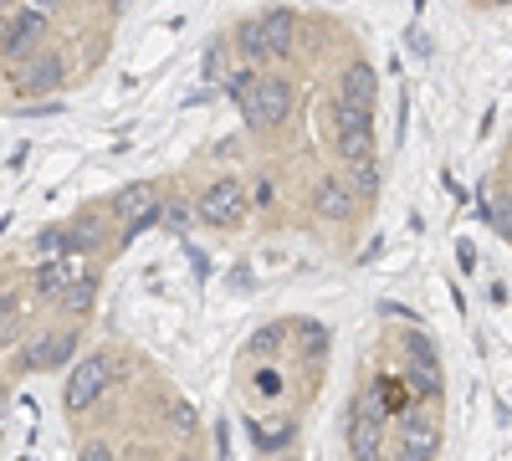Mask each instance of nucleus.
<instances>
[{
    "mask_svg": "<svg viewBox=\"0 0 512 461\" xmlns=\"http://www.w3.org/2000/svg\"><path fill=\"white\" fill-rule=\"evenodd\" d=\"M349 451L354 461H384V395L364 390L349 410Z\"/></svg>",
    "mask_w": 512,
    "mask_h": 461,
    "instance_id": "1",
    "label": "nucleus"
},
{
    "mask_svg": "<svg viewBox=\"0 0 512 461\" xmlns=\"http://www.w3.org/2000/svg\"><path fill=\"white\" fill-rule=\"evenodd\" d=\"M333 149L344 164H374V113L338 103L333 108Z\"/></svg>",
    "mask_w": 512,
    "mask_h": 461,
    "instance_id": "2",
    "label": "nucleus"
},
{
    "mask_svg": "<svg viewBox=\"0 0 512 461\" xmlns=\"http://www.w3.org/2000/svg\"><path fill=\"white\" fill-rule=\"evenodd\" d=\"M246 185L231 175V180H216L200 200H195V216H200V226H216V231H231V226H241L246 221Z\"/></svg>",
    "mask_w": 512,
    "mask_h": 461,
    "instance_id": "3",
    "label": "nucleus"
},
{
    "mask_svg": "<svg viewBox=\"0 0 512 461\" xmlns=\"http://www.w3.org/2000/svg\"><path fill=\"white\" fill-rule=\"evenodd\" d=\"M251 129H282L287 113H292V82L287 77H256L251 98L241 103Z\"/></svg>",
    "mask_w": 512,
    "mask_h": 461,
    "instance_id": "4",
    "label": "nucleus"
},
{
    "mask_svg": "<svg viewBox=\"0 0 512 461\" xmlns=\"http://www.w3.org/2000/svg\"><path fill=\"white\" fill-rule=\"evenodd\" d=\"M108 380H113V359L108 354H88V359H77L72 364V374H67V390H62V405L72 410V415H82L103 390H108Z\"/></svg>",
    "mask_w": 512,
    "mask_h": 461,
    "instance_id": "5",
    "label": "nucleus"
},
{
    "mask_svg": "<svg viewBox=\"0 0 512 461\" xmlns=\"http://www.w3.org/2000/svg\"><path fill=\"white\" fill-rule=\"evenodd\" d=\"M436 446H441V431H436V421L425 415L420 405L415 410H405V421H400V451H395V461H431L436 456Z\"/></svg>",
    "mask_w": 512,
    "mask_h": 461,
    "instance_id": "6",
    "label": "nucleus"
},
{
    "mask_svg": "<svg viewBox=\"0 0 512 461\" xmlns=\"http://www.w3.org/2000/svg\"><path fill=\"white\" fill-rule=\"evenodd\" d=\"M62 77H67L62 52H36L31 62H21V67L11 72V88H16V93H57Z\"/></svg>",
    "mask_w": 512,
    "mask_h": 461,
    "instance_id": "7",
    "label": "nucleus"
},
{
    "mask_svg": "<svg viewBox=\"0 0 512 461\" xmlns=\"http://www.w3.org/2000/svg\"><path fill=\"white\" fill-rule=\"evenodd\" d=\"M77 349V333L67 328H47V333H36V339L21 349V369H62Z\"/></svg>",
    "mask_w": 512,
    "mask_h": 461,
    "instance_id": "8",
    "label": "nucleus"
},
{
    "mask_svg": "<svg viewBox=\"0 0 512 461\" xmlns=\"http://www.w3.org/2000/svg\"><path fill=\"white\" fill-rule=\"evenodd\" d=\"M354 205H359V195L349 190L344 175H323V180L313 185V211H318L323 221H349Z\"/></svg>",
    "mask_w": 512,
    "mask_h": 461,
    "instance_id": "9",
    "label": "nucleus"
},
{
    "mask_svg": "<svg viewBox=\"0 0 512 461\" xmlns=\"http://www.w3.org/2000/svg\"><path fill=\"white\" fill-rule=\"evenodd\" d=\"M82 282V267L72 262V257H57V262H41L36 272H31V287L41 292V298H67V292Z\"/></svg>",
    "mask_w": 512,
    "mask_h": 461,
    "instance_id": "10",
    "label": "nucleus"
},
{
    "mask_svg": "<svg viewBox=\"0 0 512 461\" xmlns=\"http://www.w3.org/2000/svg\"><path fill=\"white\" fill-rule=\"evenodd\" d=\"M374 98H379V77H374V67H369V62H354V67L344 72V82H338V103L374 113Z\"/></svg>",
    "mask_w": 512,
    "mask_h": 461,
    "instance_id": "11",
    "label": "nucleus"
},
{
    "mask_svg": "<svg viewBox=\"0 0 512 461\" xmlns=\"http://www.w3.org/2000/svg\"><path fill=\"white\" fill-rule=\"evenodd\" d=\"M262 36H267V52H272V57H287V52H292V36H297V16H292L287 6L267 11V16H262Z\"/></svg>",
    "mask_w": 512,
    "mask_h": 461,
    "instance_id": "12",
    "label": "nucleus"
},
{
    "mask_svg": "<svg viewBox=\"0 0 512 461\" xmlns=\"http://www.w3.org/2000/svg\"><path fill=\"white\" fill-rule=\"evenodd\" d=\"M149 211H159V205H154V185H123L113 195V216H123V221H139Z\"/></svg>",
    "mask_w": 512,
    "mask_h": 461,
    "instance_id": "13",
    "label": "nucleus"
},
{
    "mask_svg": "<svg viewBox=\"0 0 512 461\" xmlns=\"http://www.w3.org/2000/svg\"><path fill=\"white\" fill-rule=\"evenodd\" d=\"M344 180H349V190H354L359 200H374V195H379V159H374V164H349Z\"/></svg>",
    "mask_w": 512,
    "mask_h": 461,
    "instance_id": "14",
    "label": "nucleus"
},
{
    "mask_svg": "<svg viewBox=\"0 0 512 461\" xmlns=\"http://www.w3.org/2000/svg\"><path fill=\"white\" fill-rule=\"evenodd\" d=\"M236 41H241V52H246V57H256V62H262V57H272V52H267V36H262V16L241 21Z\"/></svg>",
    "mask_w": 512,
    "mask_h": 461,
    "instance_id": "15",
    "label": "nucleus"
},
{
    "mask_svg": "<svg viewBox=\"0 0 512 461\" xmlns=\"http://www.w3.org/2000/svg\"><path fill=\"white\" fill-rule=\"evenodd\" d=\"M405 349L415 354V364H420L425 374H436V344H425V333L410 328V333H405Z\"/></svg>",
    "mask_w": 512,
    "mask_h": 461,
    "instance_id": "16",
    "label": "nucleus"
},
{
    "mask_svg": "<svg viewBox=\"0 0 512 461\" xmlns=\"http://www.w3.org/2000/svg\"><path fill=\"white\" fill-rule=\"evenodd\" d=\"M487 216H492V226L512 241V195H492V200H487Z\"/></svg>",
    "mask_w": 512,
    "mask_h": 461,
    "instance_id": "17",
    "label": "nucleus"
},
{
    "mask_svg": "<svg viewBox=\"0 0 512 461\" xmlns=\"http://www.w3.org/2000/svg\"><path fill=\"white\" fill-rule=\"evenodd\" d=\"M93 292H98V282H93V277H82V282H77V287L67 292L62 303H67L72 313H88V308H93Z\"/></svg>",
    "mask_w": 512,
    "mask_h": 461,
    "instance_id": "18",
    "label": "nucleus"
},
{
    "mask_svg": "<svg viewBox=\"0 0 512 461\" xmlns=\"http://www.w3.org/2000/svg\"><path fill=\"white\" fill-rule=\"evenodd\" d=\"M190 221H200V216H195V205H185V200H175V205H164V226H175V231H185Z\"/></svg>",
    "mask_w": 512,
    "mask_h": 461,
    "instance_id": "19",
    "label": "nucleus"
},
{
    "mask_svg": "<svg viewBox=\"0 0 512 461\" xmlns=\"http://www.w3.org/2000/svg\"><path fill=\"white\" fill-rule=\"evenodd\" d=\"M77 461H118V456H113V446H108V441H88V446L77 451Z\"/></svg>",
    "mask_w": 512,
    "mask_h": 461,
    "instance_id": "20",
    "label": "nucleus"
},
{
    "mask_svg": "<svg viewBox=\"0 0 512 461\" xmlns=\"http://www.w3.org/2000/svg\"><path fill=\"white\" fill-rule=\"evenodd\" d=\"M323 344H328V328H323V323H308V328H303V349L323 354Z\"/></svg>",
    "mask_w": 512,
    "mask_h": 461,
    "instance_id": "21",
    "label": "nucleus"
},
{
    "mask_svg": "<svg viewBox=\"0 0 512 461\" xmlns=\"http://www.w3.org/2000/svg\"><path fill=\"white\" fill-rule=\"evenodd\" d=\"M169 426L190 431V426H195V410H190V405H169Z\"/></svg>",
    "mask_w": 512,
    "mask_h": 461,
    "instance_id": "22",
    "label": "nucleus"
},
{
    "mask_svg": "<svg viewBox=\"0 0 512 461\" xmlns=\"http://www.w3.org/2000/svg\"><path fill=\"white\" fill-rule=\"evenodd\" d=\"M221 47H226V41H210V52H205V77H221Z\"/></svg>",
    "mask_w": 512,
    "mask_h": 461,
    "instance_id": "23",
    "label": "nucleus"
},
{
    "mask_svg": "<svg viewBox=\"0 0 512 461\" xmlns=\"http://www.w3.org/2000/svg\"><path fill=\"white\" fill-rule=\"evenodd\" d=\"M277 333H282V328H262V333L251 339V349H256V354H262V349H277Z\"/></svg>",
    "mask_w": 512,
    "mask_h": 461,
    "instance_id": "24",
    "label": "nucleus"
},
{
    "mask_svg": "<svg viewBox=\"0 0 512 461\" xmlns=\"http://www.w3.org/2000/svg\"><path fill=\"white\" fill-rule=\"evenodd\" d=\"M456 251H461V267H466V272H472V267H477V251H472V241H461Z\"/></svg>",
    "mask_w": 512,
    "mask_h": 461,
    "instance_id": "25",
    "label": "nucleus"
},
{
    "mask_svg": "<svg viewBox=\"0 0 512 461\" xmlns=\"http://www.w3.org/2000/svg\"><path fill=\"white\" fill-rule=\"evenodd\" d=\"M507 170H512V139H507Z\"/></svg>",
    "mask_w": 512,
    "mask_h": 461,
    "instance_id": "26",
    "label": "nucleus"
},
{
    "mask_svg": "<svg viewBox=\"0 0 512 461\" xmlns=\"http://www.w3.org/2000/svg\"><path fill=\"white\" fill-rule=\"evenodd\" d=\"M390 461H395V456H390Z\"/></svg>",
    "mask_w": 512,
    "mask_h": 461,
    "instance_id": "27",
    "label": "nucleus"
}]
</instances>
